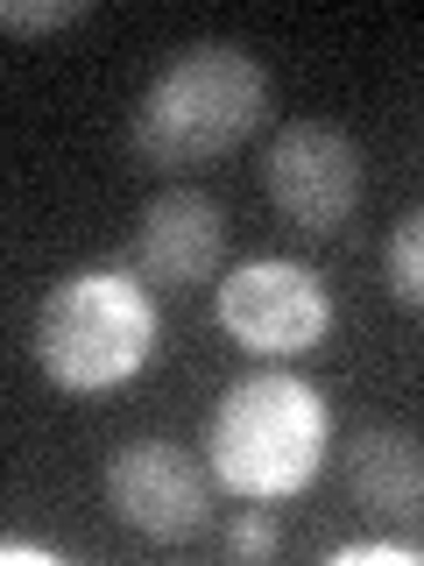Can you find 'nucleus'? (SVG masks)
I'll list each match as a JSON object with an SVG mask.
<instances>
[{
    "mask_svg": "<svg viewBox=\"0 0 424 566\" xmlns=\"http://www.w3.org/2000/svg\"><path fill=\"white\" fill-rule=\"evenodd\" d=\"M226 248V212L191 185H170L141 206V227L128 241V270L149 283V291H191L220 270Z\"/></svg>",
    "mask_w": 424,
    "mask_h": 566,
    "instance_id": "0eeeda50",
    "label": "nucleus"
},
{
    "mask_svg": "<svg viewBox=\"0 0 424 566\" xmlns=\"http://www.w3.org/2000/svg\"><path fill=\"white\" fill-rule=\"evenodd\" d=\"M262 185L297 234H340L361 206V149L332 120H290L262 156Z\"/></svg>",
    "mask_w": 424,
    "mask_h": 566,
    "instance_id": "20e7f679",
    "label": "nucleus"
},
{
    "mask_svg": "<svg viewBox=\"0 0 424 566\" xmlns=\"http://www.w3.org/2000/svg\"><path fill=\"white\" fill-rule=\"evenodd\" d=\"M269 120V71L241 43H184L135 99V156L149 170H199L234 156Z\"/></svg>",
    "mask_w": 424,
    "mask_h": 566,
    "instance_id": "f257e3e1",
    "label": "nucleus"
},
{
    "mask_svg": "<svg viewBox=\"0 0 424 566\" xmlns=\"http://www.w3.org/2000/svg\"><path fill=\"white\" fill-rule=\"evenodd\" d=\"M276 545H283V531H276V517H269V510H241V517L234 524H226V553H234V559H276Z\"/></svg>",
    "mask_w": 424,
    "mask_h": 566,
    "instance_id": "9b49d317",
    "label": "nucleus"
},
{
    "mask_svg": "<svg viewBox=\"0 0 424 566\" xmlns=\"http://www.w3.org/2000/svg\"><path fill=\"white\" fill-rule=\"evenodd\" d=\"M220 326L247 354H305L332 333V291L305 262H241L220 283Z\"/></svg>",
    "mask_w": 424,
    "mask_h": 566,
    "instance_id": "39448f33",
    "label": "nucleus"
},
{
    "mask_svg": "<svg viewBox=\"0 0 424 566\" xmlns=\"http://www.w3.org/2000/svg\"><path fill=\"white\" fill-rule=\"evenodd\" d=\"M382 283H389L396 305L424 312V206H411L396 227H389V241H382Z\"/></svg>",
    "mask_w": 424,
    "mask_h": 566,
    "instance_id": "1a4fd4ad",
    "label": "nucleus"
},
{
    "mask_svg": "<svg viewBox=\"0 0 424 566\" xmlns=\"http://www.w3.org/2000/svg\"><path fill=\"white\" fill-rule=\"evenodd\" d=\"M332 566H424V553L403 538H361V545H340Z\"/></svg>",
    "mask_w": 424,
    "mask_h": 566,
    "instance_id": "f8f14e48",
    "label": "nucleus"
},
{
    "mask_svg": "<svg viewBox=\"0 0 424 566\" xmlns=\"http://www.w3.org/2000/svg\"><path fill=\"white\" fill-rule=\"evenodd\" d=\"M106 510H114L128 531L156 545H184L205 531V482L199 460L170 439H128L114 460H106Z\"/></svg>",
    "mask_w": 424,
    "mask_h": 566,
    "instance_id": "423d86ee",
    "label": "nucleus"
},
{
    "mask_svg": "<svg viewBox=\"0 0 424 566\" xmlns=\"http://www.w3.org/2000/svg\"><path fill=\"white\" fill-rule=\"evenodd\" d=\"M156 297L135 270H78L35 305V368L71 397H106L156 361Z\"/></svg>",
    "mask_w": 424,
    "mask_h": 566,
    "instance_id": "f03ea898",
    "label": "nucleus"
},
{
    "mask_svg": "<svg viewBox=\"0 0 424 566\" xmlns=\"http://www.w3.org/2000/svg\"><path fill=\"white\" fill-rule=\"evenodd\" d=\"M332 447V411L326 397L305 376H241L212 411L205 453L212 474H220L234 495L247 503H276V495H297L326 468Z\"/></svg>",
    "mask_w": 424,
    "mask_h": 566,
    "instance_id": "7ed1b4c3",
    "label": "nucleus"
},
{
    "mask_svg": "<svg viewBox=\"0 0 424 566\" xmlns=\"http://www.w3.org/2000/svg\"><path fill=\"white\" fill-rule=\"evenodd\" d=\"M93 14V0H8L0 8V22H8V35H50V29H71Z\"/></svg>",
    "mask_w": 424,
    "mask_h": 566,
    "instance_id": "9d476101",
    "label": "nucleus"
},
{
    "mask_svg": "<svg viewBox=\"0 0 424 566\" xmlns=\"http://www.w3.org/2000/svg\"><path fill=\"white\" fill-rule=\"evenodd\" d=\"M347 489L389 531H424V439L411 424H368L347 453Z\"/></svg>",
    "mask_w": 424,
    "mask_h": 566,
    "instance_id": "6e6552de",
    "label": "nucleus"
}]
</instances>
